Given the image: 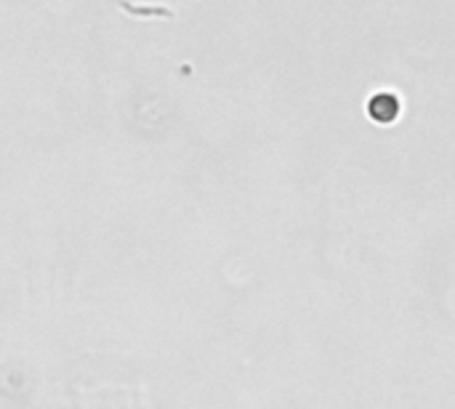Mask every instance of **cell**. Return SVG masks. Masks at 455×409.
I'll list each match as a JSON object with an SVG mask.
<instances>
[{
    "mask_svg": "<svg viewBox=\"0 0 455 409\" xmlns=\"http://www.w3.org/2000/svg\"><path fill=\"white\" fill-rule=\"evenodd\" d=\"M400 112H403V104H400V96H397V93L381 90V93L371 96V101H368V114H371V120L379 122V125H392V122H397Z\"/></svg>",
    "mask_w": 455,
    "mask_h": 409,
    "instance_id": "obj_1",
    "label": "cell"
}]
</instances>
